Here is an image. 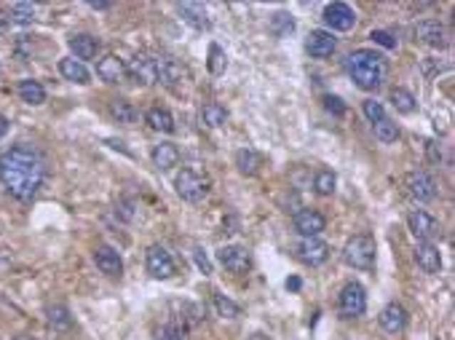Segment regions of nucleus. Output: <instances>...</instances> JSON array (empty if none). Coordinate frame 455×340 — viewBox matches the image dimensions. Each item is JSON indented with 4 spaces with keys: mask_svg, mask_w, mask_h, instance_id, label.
Masks as SVG:
<instances>
[{
    "mask_svg": "<svg viewBox=\"0 0 455 340\" xmlns=\"http://www.w3.org/2000/svg\"><path fill=\"white\" fill-rule=\"evenodd\" d=\"M9 27H11V19H9V14L0 11V38L9 33Z\"/></svg>",
    "mask_w": 455,
    "mask_h": 340,
    "instance_id": "obj_43",
    "label": "nucleus"
},
{
    "mask_svg": "<svg viewBox=\"0 0 455 340\" xmlns=\"http://www.w3.org/2000/svg\"><path fill=\"white\" fill-rule=\"evenodd\" d=\"M214 308H217V314H220L222 319H239L241 316V308L236 306L231 297L225 295H214Z\"/></svg>",
    "mask_w": 455,
    "mask_h": 340,
    "instance_id": "obj_37",
    "label": "nucleus"
},
{
    "mask_svg": "<svg viewBox=\"0 0 455 340\" xmlns=\"http://www.w3.org/2000/svg\"><path fill=\"white\" fill-rule=\"evenodd\" d=\"M391 105L397 108V113L410 115L412 110H415V97H412L407 88H394V91H391Z\"/></svg>",
    "mask_w": 455,
    "mask_h": 340,
    "instance_id": "obj_33",
    "label": "nucleus"
},
{
    "mask_svg": "<svg viewBox=\"0 0 455 340\" xmlns=\"http://www.w3.org/2000/svg\"><path fill=\"white\" fill-rule=\"evenodd\" d=\"M156 73L161 83L174 86V83H179L182 76H185V67L179 65L174 56H156Z\"/></svg>",
    "mask_w": 455,
    "mask_h": 340,
    "instance_id": "obj_19",
    "label": "nucleus"
},
{
    "mask_svg": "<svg viewBox=\"0 0 455 340\" xmlns=\"http://www.w3.org/2000/svg\"><path fill=\"white\" fill-rule=\"evenodd\" d=\"M97 76H100L105 83H121L123 78H126V65H123V59H118L115 54H108L97 62Z\"/></svg>",
    "mask_w": 455,
    "mask_h": 340,
    "instance_id": "obj_18",
    "label": "nucleus"
},
{
    "mask_svg": "<svg viewBox=\"0 0 455 340\" xmlns=\"http://www.w3.org/2000/svg\"><path fill=\"white\" fill-rule=\"evenodd\" d=\"M260 164H263V158L252 150V148H241L239 153H236V166H239V172L246 177H252L260 172Z\"/></svg>",
    "mask_w": 455,
    "mask_h": 340,
    "instance_id": "obj_26",
    "label": "nucleus"
},
{
    "mask_svg": "<svg viewBox=\"0 0 455 340\" xmlns=\"http://www.w3.org/2000/svg\"><path fill=\"white\" fill-rule=\"evenodd\" d=\"M295 254H298L305 265H322L327 263V257H330V247H327V242H322L319 236H313V239H303V242L295 247Z\"/></svg>",
    "mask_w": 455,
    "mask_h": 340,
    "instance_id": "obj_13",
    "label": "nucleus"
},
{
    "mask_svg": "<svg viewBox=\"0 0 455 340\" xmlns=\"http://www.w3.org/2000/svg\"><path fill=\"white\" fill-rule=\"evenodd\" d=\"M377 257V244L372 236L367 233H359V236H351L343 247V260L345 265H351L356 271H370L375 265Z\"/></svg>",
    "mask_w": 455,
    "mask_h": 340,
    "instance_id": "obj_3",
    "label": "nucleus"
},
{
    "mask_svg": "<svg viewBox=\"0 0 455 340\" xmlns=\"http://www.w3.org/2000/svg\"><path fill=\"white\" fill-rule=\"evenodd\" d=\"M9 19L16 24H33L35 19V6L33 3H14Z\"/></svg>",
    "mask_w": 455,
    "mask_h": 340,
    "instance_id": "obj_36",
    "label": "nucleus"
},
{
    "mask_svg": "<svg viewBox=\"0 0 455 340\" xmlns=\"http://www.w3.org/2000/svg\"><path fill=\"white\" fill-rule=\"evenodd\" d=\"M193 257H196V263H199L201 271L209 276L211 274V263H209V257H206V252H204V249L199 247V249H193Z\"/></svg>",
    "mask_w": 455,
    "mask_h": 340,
    "instance_id": "obj_42",
    "label": "nucleus"
},
{
    "mask_svg": "<svg viewBox=\"0 0 455 340\" xmlns=\"http://www.w3.org/2000/svg\"><path fill=\"white\" fill-rule=\"evenodd\" d=\"M305 51L313 56V59H327V56L335 51V38L333 33L327 30H313L305 41Z\"/></svg>",
    "mask_w": 455,
    "mask_h": 340,
    "instance_id": "obj_16",
    "label": "nucleus"
},
{
    "mask_svg": "<svg viewBox=\"0 0 455 340\" xmlns=\"http://www.w3.org/2000/svg\"><path fill=\"white\" fill-rule=\"evenodd\" d=\"M404 185H407V193L415 201H432V198H436V180L429 172H423V169H415V172L404 177Z\"/></svg>",
    "mask_w": 455,
    "mask_h": 340,
    "instance_id": "obj_7",
    "label": "nucleus"
},
{
    "mask_svg": "<svg viewBox=\"0 0 455 340\" xmlns=\"http://www.w3.org/2000/svg\"><path fill=\"white\" fill-rule=\"evenodd\" d=\"M217 260L225 265V271H231V274H246L249 268H252V257L246 252V247L241 244H228V247H222L220 252H217Z\"/></svg>",
    "mask_w": 455,
    "mask_h": 340,
    "instance_id": "obj_9",
    "label": "nucleus"
},
{
    "mask_svg": "<svg viewBox=\"0 0 455 340\" xmlns=\"http://www.w3.org/2000/svg\"><path fill=\"white\" fill-rule=\"evenodd\" d=\"M126 76H132V81L142 83V86H153V83H158L156 56H147V54L134 56L132 62L126 65Z\"/></svg>",
    "mask_w": 455,
    "mask_h": 340,
    "instance_id": "obj_10",
    "label": "nucleus"
},
{
    "mask_svg": "<svg viewBox=\"0 0 455 340\" xmlns=\"http://www.w3.org/2000/svg\"><path fill=\"white\" fill-rule=\"evenodd\" d=\"M370 38H372L377 46H383V48H394V46H397V41H394V38H391L386 30H372V35H370Z\"/></svg>",
    "mask_w": 455,
    "mask_h": 340,
    "instance_id": "obj_41",
    "label": "nucleus"
},
{
    "mask_svg": "<svg viewBox=\"0 0 455 340\" xmlns=\"http://www.w3.org/2000/svg\"><path fill=\"white\" fill-rule=\"evenodd\" d=\"M426 150H429V158H432V161H439V158H442V153H436V145L434 143H426Z\"/></svg>",
    "mask_w": 455,
    "mask_h": 340,
    "instance_id": "obj_45",
    "label": "nucleus"
},
{
    "mask_svg": "<svg viewBox=\"0 0 455 340\" xmlns=\"http://www.w3.org/2000/svg\"><path fill=\"white\" fill-rule=\"evenodd\" d=\"M362 110H365L367 121L372 123V126H375L377 121H383V118H386V110H383V105H380L377 99H365Z\"/></svg>",
    "mask_w": 455,
    "mask_h": 340,
    "instance_id": "obj_38",
    "label": "nucleus"
},
{
    "mask_svg": "<svg viewBox=\"0 0 455 340\" xmlns=\"http://www.w3.org/2000/svg\"><path fill=\"white\" fill-rule=\"evenodd\" d=\"M415 35L421 38L426 46H434V48H442L447 43V33H444V27L439 22H434V19H426V22H418L415 27Z\"/></svg>",
    "mask_w": 455,
    "mask_h": 340,
    "instance_id": "obj_20",
    "label": "nucleus"
},
{
    "mask_svg": "<svg viewBox=\"0 0 455 340\" xmlns=\"http://www.w3.org/2000/svg\"><path fill=\"white\" fill-rule=\"evenodd\" d=\"M206 67H209L211 76H222L225 73V67H228V56L222 51L217 43L209 46V59H206Z\"/></svg>",
    "mask_w": 455,
    "mask_h": 340,
    "instance_id": "obj_35",
    "label": "nucleus"
},
{
    "mask_svg": "<svg viewBox=\"0 0 455 340\" xmlns=\"http://www.w3.org/2000/svg\"><path fill=\"white\" fill-rule=\"evenodd\" d=\"M335 185H338V177H335V172H330V169H322V172H316V177H313V190H316L319 196H333Z\"/></svg>",
    "mask_w": 455,
    "mask_h": 340,
    "instance_id": "obj_32",
    "label": "nucleus"
},
{
    "mask_svg": "<svg viewBox=\"0 0 455 340\" xmlns=\"http://www.w3.org/2000/svg\"><path fill=\"white\" fill-rule=\"evenodd\" d=\"M295 231L303 236V239H313V236H319L324 231V225H327V220H324L322 212H316V209H300L295 212Z\"/></svg>",
    "mask_w": 455,
    "mask_h": 340,
    "instance_id": "obj_12",
    "label": "nucleus"
},
{
    "mask_svg": "<svg viewBox=\"0 0 455 340\" xmlns=\"http://www.w3.org/2000/svg\"><path fill=\"white\" fill-rule=\"evenodd\" d=\"M108 145H110V148H115V150H123V153H126L123 143H118V140H108Z\"/></svg>",
    "mask_w": 455,
    "mask_h": 340,
    "instance_id": "obj_49",
    "label": "nucleus"
},
{
    "mask_svg": "<svg viewBox=\"0 0 455 340\" xmlns=\"http://www.w3.org/2000/svg\"><path fill=\"white\" fill-rule=\"evenodd\" d=\"M415 263H418L423 274H439V268H442L439 247H434L432 242H418V247H415Z\"/></svg>",
    "mask_w": 455,
    "mask_h": 340,
    "instance_id": "obj_15",
    "label": "nucleus"
},
{
    "mask_svg": "<svg viewBox=\"0 0 455 340\" xmlns=\"http://www.w3.org/2000/svg\"><path fill=\"white\" fill-rule=\"evenodd\" d=\"M225 118H228V113H225V108H222V105H217V102H206V105L201 108V121L206 123L209 129H217V126H222V123H225Z\"/></svg>",
    "mask_w": 455,
    "mask_h": 340,
    "instance_id": "obj_30",
    "label": "nucleus"
},
{
    "mask_svg": "<svg viewBox=\"0 0 455 340\" xmlns=\"http://www.w3.org/2000/svg\"><path fill=\"white\" fill-rule=\"evenodd\" d=\"M145 121L150 123V129H156V132H164V134L174 132V115H172L167 108H150L145 113Z\"/></svg>",
    "mask_w": 455,
    "mask_h": 340,
    "instance_id": "obj_25",
    "label": "nucleus"
},
{
    "mask_svg": "<svg viewBox=\"0 0 455 340\" xmlns=\"http://www.w3.org/2000/svg\"><path fill=\"white\" fill-rule=\"evenodd\" d=\"M59 73H62V78L65 81H70V83H78V86H86L89 83V70L83 67V62H78V59H59Z\"/></svg>",
    "mask_w": 455,
    "mask_h": 340,
    "instance_id": "obj_24",
    "label": "nucleus"
},
{
    "mask_svg": "<svg viewBox=\"0 0 455 340\" xmlns=\"http://www.w3.org/2000/svg\"><path fill=\"white\" fill-rule=\"evenodd\" d=\"M89 9H94V11H108V9H113V3H105V0H97V3H89Z\"/></svg>",
    "mask_w": 455,
    "mask_h": 340,
    "instance_id": "obj_44",
    "label": "nucleus"
},
{
    "mask_svg": "<svg viewBox=\"0 0 455 340\" xmlns=\"http://www.w3.org/2000/svg\"><path fill=\"white\" fill-rule=\"evenodd\" d=\"M97 48H100V41L89 33H78L70 38V51L75 54V59H94L97 56Z\"/></svg>",
    "mask_w": 455,
    "mask_h": 340,
    "instance_id": "obj_21",
    "label": "nucleus"
},
{
    "mask_svg": "<svg viewBox=\"0 0 455 340\" xmlns=\"http://www.w3.org/2000/svg\"><path fill=\"white\" fill-rule=\"evenodd\" d=\"M407 228H410L412 236H415V239H421V242H429V239H434L436 233L442 231V228H439V220L432 217V215H429V212H423V209L410 212V217H407Z\"/></svg>",
    "mask_w": 455,
    "mask_h": 340,
    "instance_id": "obj_11",
    "label": "nucleus"
},
{
    "mask_svg": "<svg viewBox=\"0 0 455 340\" xmlns=\"http://www.w3.org/2000/svg\"><path fill=\"white\" fill-rule=\"evenodd\" d=\"M287 289H300V279H298V276L287 279Z\"/></svg>",
    "mask_w": 455,
    "mask_h": 340,
    "instance_id": "obj_47",
    "label": "nucleus"
},
{
    "mask_svg": "<svg viewBox=\"0 0 455 340\" xmlns=\"http://www.w3.org/2000/svg\"><path fill=\"white\" fill-rule=\"evenodd\" d=\"M177 11L182 16V22H188L193 30H209V19H206L204 6H199V3H179Z\"/></svg>",
    "mask_w": 455,
    "mask_h": 340,
    "instance_id": "obj_23",
    "label": "nucleus"
},
{
    "mask_svg": "<svg viewBox=\"0 0 455 340\" xmlns=\"http://www.w3.org/2000/svg\"><path fill=\"white\" fill-rule=\"evenodd\" d=\"M110 113H113V118L118 123H134L137 121V110H134L132 102H126V99H113L110 102Z\"/></svg>",
    "mask_w": 455,
    "mask_h": 340,
    "instance_id": "obj_31",
    "label": "nucleus"
},
{
    "mask_svg": "<svg viewBox=\"0 0 455 340\" xmlns=\"http://www.w3.org/2000/svg\"><path fill=\"white\" fill-rule=\"evenodd\" d=\"M348 76L359 88L365 91H375L383 81H386V59L377 54V51H370V48H359L354 54L348 56Z\"/></svg>",
    "mask_w": 455,
    "mask_h": 340,
    "instance_id": "obj_2",
    "label": "nucleus"
},
{
    "mask_svg": "<svg viewBox=\"0 0 455 340\" xmlns=\"http://www.w3.org/2000/svg\"><path fill=\"white\" fill-rule=\"evenodd\" d=\"M338 311L345 319H356L367 311V292L359 282H348L338 295Z\"/></svg>",
    "mask_w": 455,
    "mask_h": 340,
    "instance_id": "obj_5",
    "label": "nucleus"
},
{
    "mask_svg": "<svg viewBox=\"0 0 455 340\" xmlns=\"http://www.w3.org/2000/svg\"><path fill=\"white\" fill-rule=\"evenodd\" d=\"M174 190H177V196L182 198V201L199 204L201 198H206V193H209V180L201 177L199 172H193V169H182V172L174 177Z\"/></svg>",
    "mask_w": 455,
    "mask_h": 340,
    "instance_id": "obj_4",
    "label": "nucleus"
},
{
    "mask_svg": "<svg viewBox=\"0 0 455 340\" xmlns=\"http://www.w3.org/2000/svg\"><path fill=\"white\" fill-rule=\"evenodd\" d=\"M145 265H147V274L153 276V279H172L174 276V260H172L167 247H161V244H153L147 249Z\"/></svg>",
    "mask_w": 455,
    "mask_h": 340,
    "instance_id": "obj_6",
    "label": "nucleus"
},
{
    "mask_svg": "<svg viewBox=\"0 0 455 340\" xmlns=\"http://www.w3.org/2000/svg\"><path fill=\"white\" fill-rule=\"evenodd\" d=\"M322 102H324V108L330 110L333 115H343V113H345V105H343V102H340L338 97H333V94H327V97H324Z\"/></svg>",
    "mask_w": 455,
    "mask_h": 340,
    "instance_id": "obj_40",
    "label": "nucleus"
},
{
    "mask_svg": "<svg viewBox=\"0 0 455 340\" xmlns=\"http://www.w3.org/2000/svg\"><path fill=\"white\" fill-rule=\"evenodd\" d=\"M46 321H48L54 329H70L73 327V314L67 311V306L56 303V306L46 308Z\"/></svg>",
    "mask_w": 455,
    "mask_h": 340,
    "instance_id": "obj_27",
    "label": "nucleus"
},
{
    "mask_svg": "<svg viewBox=\"0 0 455 340\" xmlns=\"http://www.w3.org/2000/svg\"><path fill=\"white\" fill-rule=\"evenodd\" d=\"M6 132H9V118H6V115H0V140L6 137Z\"/></svg>",
    "mask_w": 455,
    "mask_h": 340,
    "instance_id": "obj_46",
    "label": "nucleus"
},
{
    "mask_svg": "<svg viewBox=\"0 0 455 340\" xmlns=\"http://www.w3.org/2000/svg\"><path fill=\"white\" fill-rule=\"evenodd\" d=\"M375 137L383 145H391L399 140V126L391 121V118H383V121L375 123Z\"/></svg>",
    "mask_w": 455,
    "mask_h": 340,
    "instance_id": "obj_34",
    "label": "nucleus"
},
{
    "mask_svg": "<svg viewBox=\"0 0 455 340\" xmlns=\"http://www.w3.org/2000/svg\"><path fill=\"white\" fill-rule=\"evenodd\" d=\"M48 177L46 155L35 145H11L0 155V182L19 201H33Z\"/></svg>",
    "mask_w": 455,
    "mask_h": 340,
    "instance_id": "obj_1",
    "label": "nucleus"
},
{
    "mask_svg": "<svg viewBox=\"0 0 455 340\" xmlns=\"http://www.w3.org/2000/svg\"><path fill=\"white\" fill-rule=\"evenodd\" d=\"M377 321H380V327L386 329V332L397 335V332H402V329L407 327V321H410V314H407V308L402 306V303H389V306L380 311Z\"/></svg>",
    "mask_w": 455,
    "mask_h": 340,
    "instance_id": "obj_14",
    "label": "nucleus"
},
{
    "mask_svg": "<svg viewBox=\"0 0 455 340\" xmlns=\"http://www.w3.org/2000/svg\"><path fill=\"white\" fill-rule=\"evenodd\" d=\"M153 164L156 169L161 172H169V169H174L179 164V150L174 143H161L153 148Z\"/></svg>",
    "mask_w": 455,
    "mask_h": 340,
    "instance_id": "obj_22",
    "label": "nucleus"
},
{
    "mask_svg": "<svg viewBox=\"0 0 455 340\" xmlns=\"http://www.w3.org/2000/svg\"><path fill=\"white\" fill-rule=\"evenodd\" d=\"M158 340H185V329L179 327V324H167V327L161 329Z\"/></svg>",
    "mask_w": 455,
    "mask_h": 340,
    "instance_id": "obj_39",
    "label": "nucleus"
},
{
    "mask_svg": "<svg viewBox=\"0 0 455 340\" xmlns=\"http://www.w3.org/2000/svg\"><path fill=\"white\" fill-rule=\"evenodd\" d=\"M19 97H22V102H27V105H43L46 102V88L38 83V81H22L19 83Z\"/></svg>",
    "mask_w": 455,
    "mask_h": 340,
    "instance_id": "obj_28",
    "label": "nucleus"
},
{
    "mask_svg": "<svg viewBox=\"0 0 455 340\" xmlns=\"http://www.w3.org/2000/svg\"><path fill=\"white\" fill-rule=\"evenodd\" d=\"M324 24L330 30H338V33H348L351 27L356 24V14L348 3H330L322 14Z\"/></svg>",
    "mask_w": 455,
    "mask_h": 340,
    "instance_id": "obj_8",
    "label": "nucleus"
},
{
    "mask_svg": "<svg viewBox=\"0 0 455 340\" xmlns=\"http://www.w3.org/2000/svg\"><path fill=\"white\" fill-rule=\"evenodd\" d=\"M94 263H97V268H100L102 274H108V276H121L123 271L121 254L115 252L113 247H108V244H102V247L94 249Z\"/></svg>",
    "mask_w": 455,
    "mask_h": 340,
    "instance_id": "obj_17",
    "label": "nucleus"
},
{
    "mask_svg": "<svg viewBox=\"0 0 455 340\" xmlns=\"http://www.w3.org/2000/svg\"><path fill=\"white\" fill-rule=\"evenodd\" d=\"M249 340H273V338L266 335V332H255V335H249Z\"/></svg>",
    "mask_w": 455,
    "mask_h": 340,
    "instance_id": "obj_48",
    "label": "nucleus"
},
{
    "mask_svg": "<svg viewBox=\"0 0 455 340\" xmlns=\"http://www.w3.org/2000/svg\"><path fill=\"white\" fill-rule=\"evenodd\" d=\"M16 340H35V338H30V335H19Z\"/></svg>",
    "mask_w": 455,
    "mask_h": 340,
    "instance_id": "obj_50",
    "label": "nucleus"
},
{
    "mask_svg": "<svg viewBox=\"0 0 455 340\" xmlns=\"http://www.w3.org/2000/svg\"><path fill=\"white\" fill-rule=\"evenodd\" d=\"M271 33L276 38H287V35L295 33V16L289 11H276L271 16Z\"/></svg>",
    "mask_w": 455,
    "mask_h": 340,
    "instance_id": "obj_29",
    "label": "nucleus"
}]
</instances>
